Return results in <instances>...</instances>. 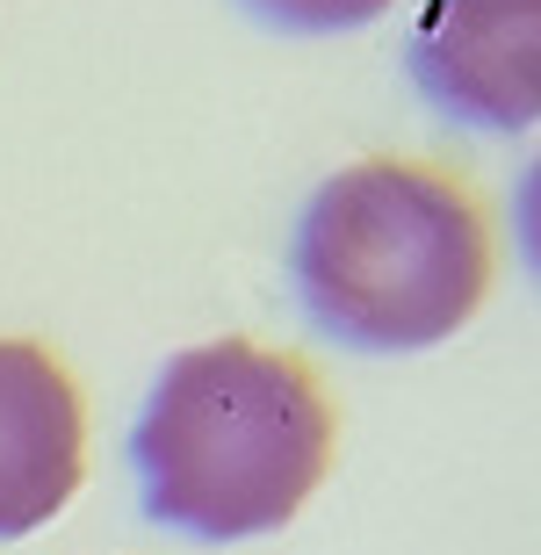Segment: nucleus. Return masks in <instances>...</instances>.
<instances>
[{
  "label": "nucleus",
  "instance_id": "f257e3e1",
  "mask_svg": "<svg viewBox=\"0 0 541 555\" xmlns=\"http://www.w3.org/2000/svg\"><path fill=\"white\" fill-rule=\"evenodd\" d=\"M333 462V412L289 353L209 339L173 353L152 383L130 469L145 513L195 541H253L304 513Z\"/></svg>",
  "mask_w": 541,
  "mask_h": 555
},
{
  "label": "nucleus",
  "instance_id": "f03ea898",
  "mask_svg": "<svg viewBox=\"0 0 541 555\" xmlns=\"http://www.w3.org/2000/svg\"><path fill=\"white\" fill-rule=\"evenodd\" d=\"M289 282L325 339L361 353H418L477 318L491 288V231L448 173L361 159L304 203Z\"/></svg>",
  "mask_w": 541,
  "mask_h": 555
},
{
  "label": "nucleus",
  "instance_id": "7ed1b4c3",
  "mask_svg": "<svg viewBox=\"0 0 541 555\" xmlns=\"http://www.w3.org/2000/svg\"><path fill=\"white\" fill-rule=\"evenodd\" d=\"M404 73L462 130H534L541 0H426L404 37Z\"/></svg>",
  "mask_w": 541,
  "mask_h": 555
},
{
  "label": "nucleus",
  "instance_id": "20e7f679",
  "mask_svg": "<svg viewBox=\"0 0 541 555\" xmlns=\"http://www.w3.org/2000/svg\"><path fill=\"white\" fill-rule=\"evenodd\" d=\"M80 390L29 339H0V541H22L80 491Z\"/></svg>",
  "mask_w": 541,
  "mask_h": 555
},
{
  "label": "nucleus",
  "instance_id": "39448f33",
  "mask_svg": "<svg viewBox=\"0 0 541 555\" xmlns=\"http://www.w3.org/2000/svg\"><path fill=\"white\" fill-rule=\"evenodd\" d=\"M260 22L274 29H296V37H333V29H361L375 22L390 0H246Z\"/></svg>",
  "mask_w": 541,
  "mask_h": 555
},
{
  "label": "nucleus",
  "instance_id": "423d86ee",
  "mask_svg": "<svg viewBox=\"0 0 541 555\" xmlns=\"http://www.w3.org/2000/svg\"><path fill=\"white\" fill-rule=\"evenodd\" d=\"M513 231H520V253L527 268L541 274V159L520 173V188H513Z\"/></svg>",
  "mask_w": 541,
  "mask_h": 555
}]
</instances>
